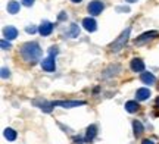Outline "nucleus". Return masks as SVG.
Here are the masks:
<instances>
[{"mask_svg": "<svg viewBox=\"0 0 159 144\" xmlns=\"http://www.w3.org/2000/svg\"><path fill=\"white\" fill-rule=\"evenodd\" d=\"M55 106H62L65 109H71V107H78V106H83L85 104V102L83 100H66V102H53Z\"/></svg>", "mask_w": 159, "mask_h": 144, "instance_id": "39448f33", "label": "nucleus"}, {"mask_svg": "<svg viewBox=\"0 0 159 144\" xmlns=\"http://www.w3.org/2000/svg\"><path fill=\"white\" fill-rule=\"evenodd\" d=\"M3 134H5V138L7 141H15L16 140V131L13 128H6Z\"/></svg>", "mask_w": 159, "mask_h": 144, "instance_id": "6ab92c4d", "label": "nucleus"}, {"mask_svg": "<svg viewBox=\"0 0 159 144\" xmlns=\"http://www.w3.org/2000/svg\"><path fill=\"white\" fill-rule=\"evenodd\" d=\"M57 53H59V49H57L56 46L50 47V50H49V56H53V58H55V56H56Z\"/></svg>", "mask_w": 159, "mask_h": 144, "instance_id": "4be33fe9", "label": "nucleus"}, {"mask_svg": "<svg viewBox=\"0 0 159 144\" xmlns=\"http://www.w3.org/2000/svg\"><path fill=\"white\" fill-rule=\"evenodd\" d=\"M41 55H43V50L39 46V43H35V41H28L21 47V56L27 63L35 65L41 59Z\"/></svg>", "mask_w": 159, "mask_h": 144, "instance_id": "f257e3e1", "label": "nucleus"}, {"mask_svg": "<svg viewBox=\"0 0 159 144\" xmlns=\"http://www.w3.org/2000/svg\"><path fill=\"white\" fill-rule=\"evenodd\" d=\"M158 35H159L158 31H146L142 35H139L136 40H134V43H136L137 46H140V44H144L146 41H150V40H153V38H156Z\"/></svg>", "mask_w": 159, "mask_h": 144, "instance_id": "20e7f679", "label": "nucleus"}, {"mask_svg": "<svg viewBox=\"0 0 159 144\" xmlns=\"http://www.w3.org/2000/svg\"><path fill=\"white\" fill-rule=\"evenodd\" d=\"M21 2H22L24 6H28V7L34 5V0H21Z\"/></svg>", "mask_w": 159, "mask_h": 144, "instance_id": "b1692460", "label": "nucleus"}, {"mask_svg": "<svg viewBox=\"0 0 159 144\" xmlns=\"http://www.w3.org/2000/svg\"><path fill=\"white\" fill-rule=\"evenodd\" d=\"M133 129H134V135L136 137H140L144 131V128H143V124L140 121H133Z\"/></svg>", "mask_w": 159, "mask_h": 144, "instance_id": "a211bd4d", "label": "nucleus"}, {"mask_svg": "<svg viewBox=\"0 0 159 144\" xmlns=\"http://www.w3.org/2000/svg\"><path fill=\"white\" fill-rule=\"evenodd\" d=\"M125 110L128 112V113H134L139 110V103H137L136 100H130V102H127L125 103Z\"/></svg>", "mask_w": 159, "mask_h": 144, "instance_id": "f3484780", "label": "nucleus"}, {"mask_svg": "<svg viewBox=\"0 0 159 144\" xmlns=\"http://www.w3.org/2000/svg\"><path fill=\"white\" fill-rule=\"evenodd\" d=\"M130 34H131V28L128 27V28H125L121 34H119V37L116 38V40L109 46V52L112 53H118L121 52L122 49L125 47V44H127V41H128V38H130Z\"/></svg>", "mask_w": 159, "mask_h": 144, "instance_id": "f03ea898", "label": "nucleus"}, {"mask_svg": "<svg viewBox=\"0 0 159 144\" xmlns=\"http://www.w3.org/2000/svg\"><path fill=\"white\" fill-rule=\"evenodd\" d=\"M136 97L139 102H144V100H148L150 97V90L149 88H139L136 93Z\"/></svg>", "mask_w": 159, "mask_h": 144, "instance_id": "ddd939ff", "label": "nucleus"}, {"mask_svg": "<svg viewBox=\"0 0 159 144\" xmlns=\"http://www.w3.org/2000/svg\"><path fill=\"white\" fill-rule=\"evenodd\" d=\"M33 103L35 104V106H39L40 109L43 110V112H52V109L55 107V104H53V102H46V100H40V98H37V100H34Z\"/></svg>", "mask_w": 159, "mask_h": 144, "instance_id": "6e6552de", "label": "nucleus"}, {"mask_svg": "<svg viewBox=\"0 0 159 144\" xmlns=\"http://www.w3.org/2000/svg\"><path fill=\"white\" fill-rule=\"evenodd\" d=\"M0 46H2V49H3V50H9V49H11V43H9V41L7 40H2L0 41Z\"/></svg>", "mask_w": 159, "mask_h": 144, "instance_id": "aec40b11", "label": "nucleus"}, {"mask_svg": "<svg viewBox=\"0 0 159 144\" xmlns=\"http://www.w3.org/2000/svg\"><path fill=\"white\" fill-rule=\"evenodd\" d=\"M41 68H43L46 72H55V69H56L55 58H53V56H47L46 59H43V62H41Z\"/></svg>", "mask_w": 159, "mask_h": 144, "instance_id": "423d86ee", "label": "nucleus"}, {"mask_svg": "<svg viewBox=\"0 0 159 144\" xmlns=\"http://www.w3.org/2000/svg\"><path fill=\"white\" fill-rule=\"evenodd\" d=\"M11 76V71L7 69V68H2V78L6 80V78H9Z\"/></svg>", "mask_w": 159, "mask_h": 144, "instance_id": "412c9836", "label": "nucleus"}, {"mask_svg": "<svg viewBox=\"0 0 159 144\" xmlns=\"http://www.w3.org/2000/svg\"><path fill=\"white\" fill-rule=\"evenodd\" d=\"M103 9H105V5H103L102 0H93V2H90V3H89V6H87V11H89V13H90V15H93V16L100 15Z\"/></svg>", "mask_w": 159, "mask_h": 144, "instance_id": "7ed1b4c3", "label": "nucleus"}, {"mask_svg": "<svg viewBox=\"0 0 159 144\" xmlns=\"http://www.w3.org/2000/svg\"><path fill=\"white\" fill-rule=\"evenodd\" d=\"M25 31H27V33H28V34H34L35 31H39V29L35 28L34 25H31V27H27V28H25Z\"/></svg>", "mask_w": 159, "mask_h": 144, "instance_id": "5701e85b", "label": "nucleus"}, {"mask_svg": "<svg viewBox=\"0 0 159 144\" xmlns=\"http://www.w3.org/2000/svg\"><path fill=\"white\" fill-rule=\"evenodd\" d=\"M57 19H59V21L66 19V13H65V12H61V13H59V16H57Z\"/></svg>", "mask_w": 159, "mask_h": 144, "instance_id": "393cba45", "label": "nucleus"}, {"mask_svg": "<svg viewBox=\"0 0 159 144\" xmlns=\"http://www.w3.org/2000/svg\"><path fill=\"white\" fill-rule=\"evenodd\" d=\"M83 27H84L85 31H89V33H94L97 29V22L93 19V18H84L83 19Z\"/></svg>", "mask_w": 159, "mask_h": 144, "instance_id": "1a4fd4ad", "label": "nucleus"}, {"mask_svg": "<svg viewBox=\"0 0 159 144\" xmlns=\"http://www.w3.org/2000/svg\"><path fill=\"white\" fill-rule=\"evenodd\" d=\"M80 34V28L77 24H71V27H69V29L66 31V35L68 37H71V38H77Z\"/></svg>", "mask_w": 159, "mask_h": 144, "instance_id": "dca6fc26", "label": "nucleus"}, {"mask_svg": "<svg viewBox=\"0 0 159 144\" xmlns=\"http://www.w3.org/2000/svg\"><path fill=\"white\" fill-rule=\"evenodd\" d=\"M53 28H55V25H53L52 22H49V21H43L41 25L39 27V33L43 35V37H47V35L52 34Z\"/></svg>", "mask_w": 159, "mask_h": 144, "instance_id": "0eeeda50", "label": "nucleus"}, {"mask_svg": "<svg viewBox=\"0 0 159 144\" xmlns=\"http://www.w3.org/2000/svg\"><path fill=\"white\" fill-rule=\"evenodd\" d=\"M142 144H155L152 140H149V138H146V140H143L142 141Z\"/></svg>", "mask_w": 159, "mask_h": 144, "instance_id": "a878e982", "label": "nucleus"}, {"mask_svg": "<svg viewBox=\"0 0 159 144\" xmlns=\"http://www.w3.org/2000/svg\"><path fill=\"white\" fill-rule=\"evenodd\" d=\"M116 11H118V12H121V11L128 12V11H130V9H128V7H116Z\"/></svg>", "mask_w": 159, "mask_h": 144, "instance_id": "bb28decb", "label": "nucleus"}, {"mask_svg": "<svg viewBox=\"0 0 159 144\" xmlns=\"http://www.w3.org/2000/svg\"><path fill=\"white\" fill-rule=\"evenodd\" d=\"M96 134H97V127H96V125H90V127L87 128V133H85L84 141H85V143H90V141H93V138L96 137Z\"/></svg>", "mask_w": 159, "mask_h": 144, "instance_id": "f8f14e48", "label": "nucleus"}, {"mask_svg": "<svg viewBox=\"0 0 159 144\" xmlns=\"http://www.w3.org/2000/svg\"><path fill=\"white\" fill-rule=\"evenodd\" d=\"M156 107H159V97L156 98Z\"/></svg>", "mask_w": 159, "mask_h": 144, "instance_id": "7c9ffc66", "label": "nucleus"}, {"mask_svg": "<svg viewBox=\"0 0 159 144\" xmlns=\"http://www.w3.org/2000/svg\"><path fill=\"white\" fill-rule=\"evenodd\" d=\"M130 68L133 72H143V71H144V62H143L142 59L134 58L130 62Z\"/></svg>", "mask_w": 159, "mask_h": 144, "instance_id": "9d476101", "label": "nucleus"}, {"mask_svg": "<svg viewBox=\"0 0 159 144\" xmlns=\"http://www.w3.org/2000/svg\"><path fill=\"white\" fill-rule=\"evenodd\" d=\"M71 2H72V3H80L81 0H71Z\"/></svg>", "mask_w": 159, "mask_h": 144, "instance_id": "c756f323", "label": "nucleus"}, {"mask_svg": "<svg viewBox=\"0 0 159 144\" xmlns=\"http://www.w3.org/2000/svg\"><path fill=\"white\" fill-rule=\"evenodd\" d=\"M3 35H5V40H15L18 37V29L12 25H7L5 29H3Z\"/></svg>", "mask_w": 159, "mask_h": 144, "instance_id": "9b49d317", "label": "nucleus"}, {"mask_svg": "<svg viewBox=\"0 0 159 144\" xmlns=\"http://www.w3.org/2000/svg\"><path fill=\"white\" fill-rule=\"evenodd\" d=\"M125 2H128V3H136L137 0H125Z\"/></svg>", "mask_w": 159, "mask_h": 144, "instance_id": "c85d7f7f", "label": "nucleus"}, {"mask_svg": "<svg viewBox=\"0 0 159 144\" xmlns=\"http://www.w3.org/2000/svg\"><path fill=\"white\" fill-rule=\"evenodd\" d=\"M142 81L144 82V84H155V81H156V78H155V75L152 74V72H143L142 74Z\"/></svg>", "mask_w": 159, "mask_h": 144, "instance_id": "2eb2a0df", "label": "nucleus"}, {"mask_svg": "<svg viewBox=\"0 0 159 144\" xmlns=\"http://www.w3.org/2000/svg\"><path fill=\"white\" fill-rule=\"evenodd\" d=\"M75 144H83V141H81L80 137H75Z\"/></svg>", "mask_w": 159, "mask_h": 144, "instance_id": "cd10ccee", "label": "nucleus"}, {"mask_svg": "<svg viewBox=\"0 0 159 144\" xmlns=\"http://www.w3.org/2000/svg\"><path fill=\"white\" fill-rule=\"evenodd\" d=\"M19 9H21V5H19V2H16V0H11V2L7 3V12H9L11 15L18 13Z\"/></svg>", "mask_w": 159, "mask_h": 144, "instance_id": "4468645a", "label": "nucleus"}]
</instances>
